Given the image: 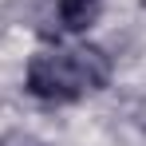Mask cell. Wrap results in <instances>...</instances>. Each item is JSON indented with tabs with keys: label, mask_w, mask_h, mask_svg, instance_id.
Segmentation results:
<instances>
[{
	"label": "cell",
	"mask_w": 146,
	"mask_h": 146,
	"mask_svg": "<svg viewBox=\"0 0 146 146\" xmlns=\"http://www.w3.org/2000/svg\"><path fill=\"white\" fill-rule=\"evenodd\" d=\"M24 87L40 103H75L83 95V83H79L75 63H71V51H40V55H32Z\"/></svg>",
	"instance_id": "cell-1"
},
{
	"label": "cell",
	"mask_w": 146,
	"mask_h": 146,
	"mask_svg": "<svg viewBox=\"0 0 146 146\" xmlns=\"http://www.w3.org/2000/svg\"><path fill=\"white\" fill-rule=\"evenodd\" d=\"M0 146H48V142H40V138L28 134V130H8V134L0 138Z\"/></svg>",
	"instance_id": "cell-4"
},
{
	"label": "cell",
	"mask_w": 146,
	"mask_h": 146,
	"mask_svg": "<svg viewBox=\"0 0 146 146\" xmlns=\"http://www.w3.org/2000/svg\"><path fill=\"white\" fill-rule=\"evenodd\" d=\"M103 12V0H59V24L67 32H87Z\"/></svg>",
	"instance_id": "cell-3"
},
{
	"label": "cell",
	"mask_w": 146,
	"mask_h": 146,
	"mask_svg": "<svg viewBox=\"0 0 146 146\" xmlns=\"http://www.w3.org/2000/svg\"><path fill=\"white\" fill-rule=\"evenodd\" d=\"M71 63H75V75H79L83 91H103V87H107V79H111V59H107L103 48L83 44V48L71 51Z\"/></svg>",
	"instance_id": "cell-2"
}]
</instances>
